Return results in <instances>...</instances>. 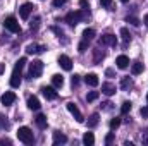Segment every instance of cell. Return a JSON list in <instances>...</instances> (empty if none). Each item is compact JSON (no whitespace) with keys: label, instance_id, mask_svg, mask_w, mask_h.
<instances>
[{"label":"cell","instance_id":"6da1fadb","mask_svg":"<svg viewBox=\"0 0 148 146\" xmlns=\"http://www.w3.org/2000/svg\"><path fill=\"white\" fill-rule=\"evenodd\" d=\"M84 17H88V10H86V12L73 10V12H69V14L66 16V23H67L69 26H76V24H79Z\"/></svg>","mask_w":148,"mask_h":146},{"label":"cell","instance_id":"7a4b0ae2","mask_svg":"<svg viewBox=\"0 0 148 146\" xmlns=\"http://www.w3.org/2000/svg\"><path fill=\"white\" fill-rule=\"evenodd\" d=\"M17 138H19V141H21V143H24V145H33V141H35L31 129H29V127H26V126H23V127H19V129H17Z\"/></svg>","mask_w":148,"mask_h":146},{"label":"cell","instance_id":"3957f363","mask_svg":"<svg viewBox=\"0 0 148 146\" xmlns=\"http://www.w3.org/2000/svg\"><path fill=\"white\" fill-rule=\"evenodd\" d=\"M3 28L5 29H9L10 33H21V26H19V23H17V19L14 17V16H7L5 19H3Z\"/></svg>","mask_w":148,"mask_h":146},{"label":"cell","instance_id":"277c9868","mask_svg":"<svg viewBox=\"0 0 148 146\" xmlns=\"http://www.w3.org/2000/svg\"><path fill=\"white\" fill-rule=\"evenodd\" d=\"M41 72H43V62H41V60H33V62L29 64V76H31V79L40 77Z\"/></svg>","mask_w":148,"mask_h":146},{"label":"cell","instance_id":"5b68a950","mask_svg":"<svg viewBox=\"0 0 148 146\" xmlns=\"http://www.w3.org/2000/svg\"><path fill=\"white\" fill-rule=\"evenodd\" d=\"M33 9H35V5H33V3H29V2L23 3V5L19 7V16H21V19H24V21H26V19L31 16Z\"/></svg>","mask_w":148,"mask_h":146},{"label":"cell","instance_id":"8992f818","mask_svg":"<svg viewBox=\"0 0 148 146\" xmlns=\"http://www.w3.org/2000/svg\"><path fill=\"white\" fill-rule=\"evenodd\" d=\"M67 110L73 113V117L76 119V122H79V124H83V122H84V117H83V113L79 112V108L76 107V103L69 102V103H67Z\"/></svg>","mask_w":148,"mask_h":146},{"label":"cell","instance_id":"52a82bcc","mask_svg":"<svg viewBox=\"0 0 148 146\" xmlns=\"http://www.w3.org/2000/svg\"><path fill=\"white\" fill-rule=\"evenodd\" d=\"M21 71H23V69L14 67V72L10 76V86H12V88H19V86H21Z\"/></svg>","mask_w":148,"mask_h":146},{"label":"cell","instance_id":"ba28073f","mask_svg":"<svg viewBox=\"0 0 148 146\" xmlns=\"http://www.w3.org/2000/svg\"><path fill=\"white\" fill-rule=\"evenodd\" d=\"M41 93L47 100H55L57 98V91H55V86H43L41 88Z\"/></svg>","mask_w":148,"mask_h":146},{"label":"cell","instance_id":"9c48e42d","mask_svg":"<svg viewBox=\"0 0 148 146\" xmlns=\"http://www.w3.org/2000/svg\"><path fill=\"white\" fill-rule=\"evenodd\" d=\"M59 65H60L64 71H71V69H73V60H71L67 55L62 53V55L59 57Z\"/></svg>","mask_w":148,"mask_h":146},{"label":"cell","instance_id":"30bf717a","mask_svg":"<svg viewBox=\"0 0 148 146\" xmlns=\"http://www.w3.org/2000/svg\"><path fill=\"white\" fill-rule=\"evenodd\" d=\"M0 102H2V105H12L14 102H16V95L12 93V91H7V93H3L2 95V98H0Z\"/></svg>","mask_w":148,"mask_h":146},{"label":"cell","instance_id":"8fae6325","mask_svg":"<svg viewBox=\"0 0 148 146\" xmlns=\"http://www.w3.org/2000/svg\"><path fill=\"white\" fill-rule=\"evenodd\" d=\"M115 43H117V38H115V35H110V33H107V35H103L100 38V45H110V46H114Z\"/></svg>","mask_w":148,"mask_h":146},{"label":"cell","instance_id":"7c38bea8","mask_svg":"<svg viewBox=\"0 0 148 146\" xmlns=\"http://www.w3.org/2000/svg\"><path fill=\"white\" fill-rule=\"evenodd\" d=\"M43 50H45V46L36 45V43H29V45L26 46V53H29V55H33V53H41Z\"/></svg>","mask_w":148,"mask_h":146},{"label":"cell","instance_id":"4fadbf2b","mask_svg":"<svg viewBox=\"0 0 148 146\" xmlns=\"http://www.w3.org/2000/svg\"><path fill=\"white\" fill-rule=\"evenodd\" d=\"M102 93H105L107 96H112V95L115 93V84H112V83H103V84H102Z\"/></svg>","mask_w":148,"mask_h":146},{"label":"cell","instance_id":"5bb4252c","mask_svg":"<svg viewBox=\"0 0 148 146\" xmlns=\"http://www.w3.org/2000/svg\"><path fill=\"white\" fill-rule=\"evenodd\" d=\"M115 64H117L119 69H127V65H129V59H127L126 55H119L117 60H115Z\"/></svg>","mask_w":148,"mask_h":146},{"label":"cell","instance_id":"9a60e30c","mask_svg":"<svg viewBox=\"0 0 148 146\" xmlns=\"http://www.w3.org/2000/svg\"><path fill=\"white\" fill-rule=\"evenodd\" d=\"M84 83H86L88 86L95 88V86H98V76H97V74H88V76L84 77Z\"/></svg>","mask_w":148,"mask_h":146},{"label":"cell","instance_id":"2e32d148","mask_svg":"<svg viewBox=\"0 0 148 146\" xmlns=\"http://www.w3.org/2000/svg\"><path fill=\"white\" fill-rule=\"evenodd\" d=\"M67 143V136L62 132H55L53 134V145H66Z\"/></svg>","mask_w":148,"mask_h":146},{"label":"cell","instance_id":"e0dca14e","mask_svg":"<svg viewBox=\"0 0 148 146\" xmlns=\"http://www.w3.org/2000/svg\"><path fill=\"white\" fill-rule=\"evenodd\" d=\"M40 100H38L36 96H29L28 98V108L29 110H40Z\"/></svg>","mask_w":148,"mask_h":146},{"label":"cell","instance_id":"ac0fdd59","mask_svg":"<svg viewBox=\"0 0 148 146\" xmlns=\"http://www.w3.org/2000/svg\"><path fill=\"white\" fill-rule=\"evenodd\" d=\"M52 84H53L55 88H62V86H64V77H62L60 74H53V76H52Z\"/></svg>","mask_w":148,"mask_h":146},{"label":"cell","instance_id":"d6986e66","mask_svg":"<svg viewBox=\"0 0 148 146\" xmlns=\"http://www.w3.org/2000/svg\"><path fill=\"white\" fill-rule=\"evenodd\" d=\"M143 64L141 62H134V64H131V74L133 76H138V74H141L143 72Z\"/></svg>","mask_w":148,"mask_h":146},{"label":"cell","instance_id":"ffe728a7","mask_svg":"<svg viewBox=\"0 0 148 146\" xmlns=\"http://www.w3.org/2000/svg\"><path fill=\"white\" fill-rule=\"evenodd\" d=\"M98 122H100L98 113H91V115H90V119H88V127H97V126H98Z\"/></svg>","mask_w":148,"mask_h":146},{"label":"cell","instance_id":"44dd1931","mask_svg":"<svg viewBox=\"0 0 148 146\" xmlns=\"http://www.w3.org/2000/svg\"><path fill=\"white\" fill-rule=\"evenodd\" d=\"M35 122H36V126L40 127V129H45L47 127V117L43 115V113H40L36 119H35Z\"/></svg>","mask_w":148,"mask_h":146},{"label":"cell","instance_id":"7402d4cb","mask_svg":"<svg viewBox=\"0 0 148 146\" xmlns=\"http://www.w3.org/2000/svg\"><path fill=\"white\" fill-rule=\"evenodd\" d=\"M83 143L86 146H91V145H95V136L91 134V132H86L84 136H83Z\"/></svg>","mask_w":148,"mask_h":146},{"label":"cell","instance_id":"603a6c76","mask_svg":"<svg viewBox=\"0 0 148 146\" xmlns=\"http://www.w3.org/2000/svg\"><path fill=\"white\" fill-rule=\"evenodd\" d=\"M83 38H84L86 41L93 40V38H95V29H91V28H90V29H84V31H83Z\"/></svg>","mask_w":148,"mask_h":146},{"label":"cell","instance_id":"cb8c5ba5","mask_svg":"<svg viewBox=\"0 0 148 146\" xmlns=\"http://www.w3.org/2000/svg\"><path fill=\"white\" fill-rule=\"evenodd\" d=\"M93 53H95V59H93V60H95V64H97V62H100V60L105 57V53H103L100 48H95V50H93Z\"/></svg>","mask_w":148,"mask_h":146},{"label":"cell","instance_id":"d4e9b609","mask_svg":"<svg viewBox=\"0 0 148 146\" xmlns=\"http://www.w3.org/2000/svg\"><path fill=\"white\" fill-rule=\"evenodd\" d=\"M121 36L124 40V43H129V41H131V35H129L127 28H122V29H121Z\"/></svg>","mask_w":148,"mask_h":146},{"label":"cell","instance_id":"484cf974","mask_svg":"<svg viewBox=\"0 0 148 146\" xmlns=\"http://www.w3.org/2000/svg\"><path fill=\"white\" fill-rule=\"evenodd\" d=\"M133 86V81L129 79V77H122V81H121V88L122 89H127V88H131Z\"/></svg>","mask_w":148,"mask_h":146},{"label":"cell","instance_id":"4316f807","mask_svg":"<svg viewBox=\"0 0 148 146\" xmlns=\"http://www.w3.org/2000/svg\"><path fill=\"white\" fill-rule=\"evenodd\" d=\"M131 107H133V105H131V102H124V103H122V107H121V113H124V115H126V113H129V112H131Z\"/></svg>","mask_w":148,"mask_h":146},{"label":"cell","instance_id":"83f0119b","mask_svg":"<svg viewBox=\"0 0 148 146\" xmlns=\"http://www.w3.org/2000/svg\"><path fill=\"white\" fill-rule=\"evenodd\" d=\"M97 98H98V91H90V93L86 95V100H88V102H95Z\"/></svg>","mask_w":148,"mask_h":146},{"label":"cell","instance_id":"f1b7e54d","mask_svg":"<svg viewBox=\"0 0 148 146\" xmlns=\"http://www.w3.org/2000/svg\"><path fill=\"white\" fill-rule=\"evenodd\" d=\"M77 50H79V53H84L86 50H88V41L84 40V41H81L79 43V46H77Z\"/></svg>","mask_w":148,"mask_h":146},{"label":"cell","instance_id":"f546056e","mask_svg":"<svg viewBox=\"0 0 148 146\" xmlns=\"http://www.w3.org/2000/svg\"><path fill=\"white\" fill-rule=\"evenodd\" d=\"M119 126H121V119H117V117H115V119H112V120H110V129H112V131H114V129H117Z\"/></svg>","mask_w":148,"mask_h":146},{"label":"cell","instance_id":"4dcf8cb0","mask_svg":"<svg viewBox=\"0 0 148 146\" xmlns=\"http://www.w3.org/2000/svg\"><path fill=\"white\" fill-rule=\"evenodd\" d=\"M126 21H127V23H131L133 26H140V21H138L136 17H129V16H127V17H126Z\"/></svg>","mask_w":148,"mask_h":146},{"label":"cell","instance_id":"1f68e13d","mask_svg":"<svg viewBox=\"0 0 148 146\" xmlns=\"http://www.w3.org/2000/svg\"><path fill=\"white\" fill-rule=\"evenodd\" d=\"M141 141H143V145H148V129L143 131V134H141Z\"/></svg>","mask_w":148,"mask_h":146},{"label":"cell","instance_id":"d6a6232c","mask_svg":"<svg viewBox=\"0 0 148 146\" xmlns=\"http://www.w3.org/2000/svg\"><path fill=\"white\" fill-rule=\"evenodd\" d=\"M79 5H81L84 10H88V9H90V2H88V0H79Z\"/></svg>","mask_w":148,"mask_h":146},{"label":"cell","instance_id":"836d02e7","mask_svg":"<svg viewBox=\"0 0 148 146\" xmlns=\"http://www.w3.org/2000/svg\"><path fill=\"white\" fill-rule=\"evenodd\" d=\"M52 3H53V7H62L64 3H67V0H53Z\"/></svg>","mask_w":148,"mask_h":146},{"label":"cell","instance_id":"e575fe53","mask_svg":"<svg viewBox=\"0 0 148 146\" xmlns=\"http://www.w3.org/2000/svg\"><path fill=\"white\" fill-rule=\"evenodd\" d=\"M38 24H40V17H35V21H33V23L29 24V28H31V29H36Z\"/></svg>","mask_w":148,"mask_h":146},{"label":"cell","instance_id":"d590c367","mask_svg":"<svg viewBox=\"0 0 148 146\" xmlns=\"http://www.w3.org/2000/svg\"><path fill=\"white\" fill-rule=\"evenodd\" d=\"M71 83H73V86H77V84H79V76H77V74H74V76H73Z\"/></svg>","mask_w":148,"mask_h":146},{"label":"cell","instance_id":"8d00e7d4","mask_svg":"<svg viewBox=\"0 0 148 146\" xmlns=\"http://www.w3.org/2000/svg\"><path fill=\"white\" fill-rule=\"evenodd\" d=\"M140 113H141V117H145V119H147V117H148V107H143V108L140 110Z\"/></svg>","mask_w":148,"mask_h":146},{"label":"cell","instance_id":"74e56055","mask_svg":"<svg viewBox=\"0 0 148 146\" xmlns=\"http://www.w3.org/2000/svg\"><path fill=\"white\" fill-rule=\"evenodd\" d=\"M100 3H102L103 7H110V5H112V0H100Z\"/></svg>","mask_w":148,"mask_h":146},{"label":"cell","instance_id":"f35d334b","mask_svg":"<svg viewBox=\"0 0 148 146\" xmlns=\"http://www.w3.org/2000/svg\"><path fill=\"white\" fill-rule=\"evenodd\" d=\"M112 141H114V134H109V136L105 138V143H107V145H110Z\"/></svg>","mask_w":148,"mask_h":146},{"label":"cell","instance_id":"ab89813d","mask_svg":"<svg viewBox=\"0 0 148 146\" xmlns=\"http://www.w3.org/2000/svg\"><path fill=\"white\" fill-rule=\"evenodd\" d=\"M105 74H107L109 77H112V76H114V69H107V71H105Z\"/></svg>","mask_w":148,"mask_h":146},{"label":"cell","instance_id":"60d3db41","mask_svg":"<svg viewBox=\"0 0 148 146\" xmlns=\"http://www.w3.org/2000/svg\"><path fill=\"white\" fill-rule=\"evenodd\" d=\"M110 105H112L110 102H105V103H103V108H105V110H110Z\"/></svg>","mask_w":148,"mask_h":146},{"label":"cell","instance_id":"b9f144b4","mask_svg":"<svg viewBox=\"0 0 148 146\" xmlns=\"http://www.w3.org/2000/svg\"><path fill=\"white\" fill-rule=\"evenodd\" d=\"M52 29H53V31H55L59 36H62V29H59V28H52Z\"/></svg>","mask_w":148,"mask_h":146},{"label":"cell","instance_id":"7bdbcfd3","mask_svg":"<svg viewBox=\"0 0 148 146\" xmlns=\"http://www.w3.org/2000/svg\"><path fill=\"white\" fill-rule=\"evenodd\" d=\"M2 145H10V141L9 139H0V146Z\"/></svg>","mask_w":148,"mask_h":146},{"label":"cell","instance_id":"ee69618b","mask_svg":"<svg viewBox=\"0 0 148 146\" xmlns=\"http://www.w3.org/2000/svg\"><path fill=\"white\" fill-rule=\"evenodd\" d=\"M3 72V64H0V74Z\"/></svg>","mask_w":148,"mask_h":146},{"label":"cell","instance_id":"f6af8a7d","mask_svg":"<svg viewBox=\"0 0 148 146\" xmlns=\"http://www.w3.org/2000/svg\"><path fill=\"white\" fill-rule=\"evenodd\" d=\"M145 24H147V26H148V14H147V16H145Z\"/></svg>","mask_w":148,"mask_h":146},{"label":"cell","instance_id":"bcb514c9","mask_svg":"<svg viewBox=\"0 0 148 146\" xmlns=\"http://www.w3.org/2000/svg\"><path fill=\"white\" fill-rule=\"evenodd\" d=\"M121 2H122V3H127V2H129V0H121Z\"/></svg>","mask_w":148,"mask_h":146},{"label":"cell","instance_id":"7dc6e473","mask_svg":"<svg viewBox=\"0 0 148 146\" xmlns=\"http://www.w3.org/2000/svg\"><path fill=\"white\" fill-rule=\"evenodd\" d=\"M147 102H148V95H147Z\"/></svg>","mask_w":148,"mask_h":146}]
</instances>
